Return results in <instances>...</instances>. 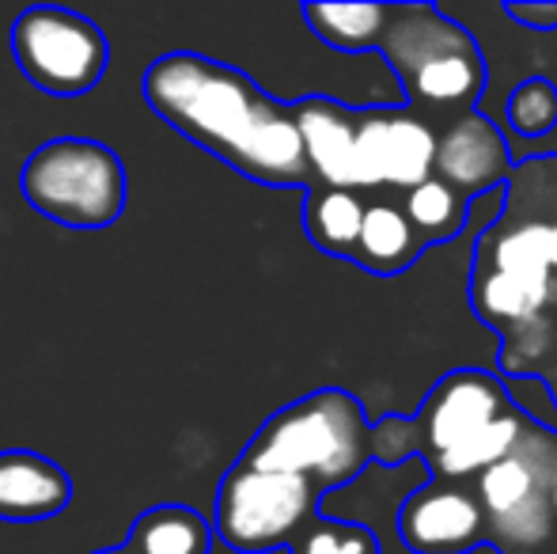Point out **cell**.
Here are the masks:
<instances>
[{
  "label": "cell",
  "mask_w": 557,
  "mask_h": 554,
  "mask_svg": "<svg viewBox=\"0 0 557 554\" xmlns=\"http://www.w3.org/2000/svg\"><path fill=\"white\" fill-rule=\"evenodd\" d=\"M145 103L262 186H315L293 107L270 99L247 73L201 53H163L140 81Z\"/></svg>",
  "instance_id": "1"
},
{
  "label": "cell",
  "mask_w": 557,
  "mask_h": 554,
  "mask_svg": "<svg viewBox=\"0 0 557 554\" xmlns=\"http://www.w3.org/2000/svg\"><path fill=\"white\" fill-rule=\"evenodd\" d=\"M368 459H372V426L360 403L337 387H323L277 410L255 433L239 464L255 471L296 475L326 494L357 479Z\"/></svg>",
  "instance_id": "2"
},
{
  "label": "cell",
  "mask_w": 557,
  "mask_h": 554,
  "mask_svg": "<svg viewBox=\"0 0 557 554\" xmlns=\"http://www.w3.org/2000/svg\"><path fill=\"white\" fill-rule=\"evenodd\" d=\"M380 50L413 103L467 111L485 88L478 42L433 4H391Z\"/></svg>",
  "instance_id": "3"
},
{
  "label": "cell",
  "mask_w": 557,
  "mask_h": 554,
  "mask_svg": "<svg viewBox=\"0 0 557 554\" xmlns=\"http://www.w3.org/2000/svg\"><path fill=\"white\" fill-rule=\"evenodd\" d=\"M20 190L35 213L65 229H107L125 213L129 178L122 160L88 137H58L27 156Z\"/></svg>",
  "instance_id": "4"
},
{
  "label": "cell",
  "mask_w": 557,
  "mask_h": 554,
  "mask_svg": "<svg viewBox=\"0 0 557 554\" xmlns=\"http://www.w3.org/2000/svg\"><path fill=\"white\" fill-rule=\"evenodd\" d=\"M319 497L308 479L235 464L216 490V535L235 554L281 551L315 520Z\"/></svg>",
  "instance_id": "5"
},
{
  "label": "cell",
  "mask_w": 557,
  "mask_h": 554,
  "mask_svg": "<svg viewBox=\"0 0 557 554\" xmlns=\"http://www.w3.org/2000/svg\"><path fill=\"white\" fill-rule=\"evenodd\" d=\"M12 53L20 73L53 99H81L107 76L111 50L88 15L38 4L12 23Z\"/></svg>",
  "instance_id": "6"
},
{
  "label": "cell",
  "mask_w": 557,
  "mask_h": 554,
  "mask_svg": "<svg viewBox=\"0 0 557 554\" xmlns=\"http://www.w3.org/2000/svg\"><path fill=\"white\" fill-rule=\"evenodd\" d=\"M557 448L546 436L523 433L520 444L478 475V505L485 535L500 551L520 554L550 543L557 535L550 513V467Z\"/></svg>",
  "instance_id": "7"
},
{
  "label": "cell",
  "mask_w": 557,
  "mask_h": 554,
  "mask_svg": "<svg viewBox=\"0 0 557 554\" xmlns=\"http://www.w3.org/2000/svg\"><path fill=\"white\" fill-rule=\"evenodd\" d=\"M436 134L406 111H352V190L410 186L433 178Z\"/></svg>",
  "instance_id": "8"
},
{
  "label": "cell",
  "mask_w": 557,
  "mask_h": 554,
  "mask_svg": "<svg viewBox=\"0 0 557 554\" xmlns=\"http://www.w3.org/2000/svg\"><path fill=\"white\" fill-rule=\"evenodd\" d=\"M398 535L410 554H467L485 540L482 505L470 490L433 482L406 497Z\"/></svg>",
  "instance_id": "9"
},
{
  "label": "cell",
  "mask_w": 557,
  "mask_h": 554,
  "mask_svg": "<svg viewBox=\"0 0 557 554\" xmlns=\"http://www.w3.org/2000/svg\"><path fill=\"white\" fill-rule=\"evenodd\" d=\"M508 410H512V403H508L500 380L485 377V372H451L429 392L418 426L425 433L429 452L441 456Z\"/></svg>",
  "instance_id": "10"
},
{
  "label": "cell",
  "mask_w": 557,
  "mask_h": 554,
  "mask_svg": "<svg viewBox=\"0 0 557 554\" xmlns=\"http://www.w3.org/2000/svg\"><path fill=\"white\" fill-rule=\"evenodd\" d=\"M508 175V140L485 114L467 111L447 122L444 134H436L433 178L451 186L462 198L500 186Z\"/></svg>",
  "instance_id": "11"
},
{
  "label": "cell",
  "mask_w": 557,
  "mask_h": 554,
  "mask_svg": "<svg viewBox=\"0 0 557 554\" xmlns=\"http://www.w3.org/2000/svg\"><path fill=\"white\" fill-rule=\"evenodd\" d=\"M73 502V479L38 452H0V520H50Z\"/></svg>",
  "instance_id": "12"
},
{
  "label": "cell",
  "mask_w": 557,
  "mask_h": 554,
  "mask_svg": "<svg viewBox=\"0 0 557 554\" xmlns=\"http://www.w3.org/2000/svg\"><path fill=\"white\" fill-rule=\"evenodd\" d=\"M304 156L315 186L352 190V111L334 99H304L293 107Z\"/></svg>",
  "instance_id": "13"
},
{
  "label": "cell",
  "mask_w": 557,
  "mask_h": 554,
  "mask_svg": "<svg viewBox=\"0 0 557 554\" xmlns=\"http://www.w3.org/2000/svg\"><path fill=\"white\" fill-rule=\"evenodd\" d=\"M421 247L425 244L413 232V224L406 221L403 209L391 206V201H372V206H364V224H360L352 262H360L368 274L395 278L418 259Z\"/></svg>",
  "instance_id": "14"
},
{
  "label": "cell",
  "mask_w": 557,
  "mask_h": 554,
  "mask_svg": "<svg viewBox=\"0 0 557 554\" xmlns=\"http://www.w3.org/2000/svg\"><path fill=\"white\" fill-rule=\"evenodd\" d=\"M213 528L190 505H156L137 517L125 554H209Z\"/></svg>",
  "instance_id": "15"
},
{
  "label": "cell",
  "mask_w": 557,
  "mask_h": 554,
  "mask_svg": "<svg viewBox=\"0 0 557 554\" xmlns=\"http://www.w3.org/2000/svg\"><path fill=\"white\" fill-rule=\"evenodd\" d=\"M364 206L360 190H345V186H311L308 206H304V229L308 239L326 255L337 259H352L357 251L360 224H364Z\"/></svg>",
  "instance_id": "16"
},
{
  "label": "cell",
  "mask_w": 557,
  "mask_h": 554,
  "mask_svg": "<svg viewBox=\"0 0 557 554\" xmlns=\"http://www.w3.org/2000/svg\"><path fill=\"white\" fill-rule=\"evenodd\" d=\"M304 20L326 46L342 53L380 50L391 4H304Z\"/></svg>",
  "instance_id": "17"
},
{
  "label": "cell",
  "mask_w": 557,
  "mask_h": 554,
  "mask_svg": "<svg viewBox=\"0 0 557 554\" xmlns=\"http://www.w3.org/2000/svg\"><path fill=\"white\" fill-rule=\"evenodd\" d=\"M550 296H554V281H523L512 274H500L493 267L478 270L474 281V308L482 311V319H490L497 327L531 323L550 304Z\"/></svg>",
  "instance_id": "18"
},
{
  "label": "cell",
  "mask_w": 557,
  "mask_h": 554,
  "mask_svg": "<svg viewBox=\"0 0 557 554\" xmlns=\"http://www.w3.org/2000/svg\"><path fill=\"white\" fill-rule=\"evenodd\" d=\"M528 433V418L520 410H508V415L493 418L490 426H482L474 436H467L462 444L433 456V467L444 479H462V475H482L485 467H493L497 459H505L508 452L520 444V436Z\"/></svg>",
  "instance_id": "19"
},
{
  "label": "cell",
  "mask_w": 557,
  "mask_h": 554,
  "mask_svg": "<svg viewBox=\"0 0 557 554\" xmlns=\"http://www.w3.org/2000/svg\"><path fill=\"white\" fill-rule=\"evenodd\" d=\"M490 244V262L485 267L512 274L523 281H554L550 274V224L543 221H523L516 229L500 232Z\"/></svg>",
  "instance_id": "20"
},
{
  "label": "cell",
  "mask_w": 557,
  "mask_h": 554,
  "mask_svg": "<svg viewBox=\"0 0 557 554\" xmlns=\"http://www.w3.org/2000/svg\"><path fill=\"white\" fill-rule=\"evenodd\" d=\"M406 221L413 224V232L421 236V244L429 239H451L467 221V198L455 194L451 186H444L441 178H425V183L406 190Z\"/></svg>",
  "instance_id": "21"
},
{
  "label": "cell",
  "mask_w": 557,
  "mask_h": 554,
  "mask_svg": "<svg viewBox=\"0 0 557 554\" xmlns=\"http://www.w3.org/2000/svg\"><path fill=\"white\" fill-rule=\"evenodd\" d=\"M288 554H383L380 540L368 528L349 525V520L315 517L293 543Z\"/></svg>",
  "instance_id": "22"
},
{
  "label": "cell",
  "mask_w": 557,
  "mask_h": 554,
  "mask_svg": "<svg viewBox=\"0 0 557 554\" xmlns=\"http://www.w3.org/2000/svg\"><path fill=\"white\" fill-rule=\"evenodd\" d=\"M508 126L520 137H543L557 126V88L543 76L516 84L508 96Z\"/></svg>",
  "instance_id": "23"
},
{
  "label": "cell",
  "mask_w": 557,
  "mask_h": 554,
  "mask_svg": "<svg viewBox=\"0 0 557 554\" xmlns=\"http://www.w3.org/2000/svg\"><path fill=\"white\" fill-rule=\"evenodd\" d=\"M505 15L528 30H557V4H505Z\"/></svg>",
  "instance_id": "24"
},
{
  "label": "cell",
  "mask_w": 557,
  "mask_h": 554,
  "mask_svg": "<svg viewBox=\"0 0 557 554\" xmlns=\"http://www.w3.org/2000/svg\"><path fill=\"white\" fill-rule=\"evenodd\" d=\"M550 513H554V525H557V456L550 467Z\"/></svg>",
  "instance_id": "25"
},
{
  "label": "cell",
  "mask_w": 557,
  "mask_h": 554,
  "mask_svg": "<svg viewBox=\"0 0 557 554\" xmlns=\"http://www.w3.org/2000/svg\"><path fill=\"white\" fill-rule=\"evenodd\" d=\"M550 267L557 270V221L550 224Z\"/></svg>",
  "instance_id": "26"
},
{
  "label": "cell",
  "mask_w": 557,
  "mask_h": 554,
  "mask_svg": "<svg viewBox=\"0 0 557 554\" xmlns=\"http://www.w3.org/2000/svg\"><path fill=\"white\" fill-rule=\"evenodd\" d=\"M99 554H125V547H114V551H99Z\"/></svg>",
  "instance_id": "27"
}]
</instances>
